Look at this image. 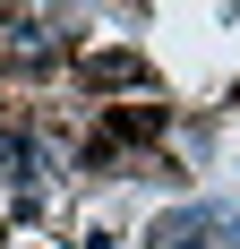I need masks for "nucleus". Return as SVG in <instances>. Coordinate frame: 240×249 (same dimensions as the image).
<instances>
[{
    "label": "nucleus",
    "mask_w": 240,
    "mask_h": 249,
    "mask_svg": "<svg viewBox=\"0 0 240 249\" xmlns=\"http://www.w3.org/2000/svg\"><path fill=\"white\" fill-rule=\"evenodd\" d=\"M86 77H95V86H129L137 60H129V52H103V60H86Z\"/></svg>",
    "instance_id": "nucleus-2"
},
{
    "label": "nucleus",
    "mask_w": 240,
    "mask_h": 249,
    "mask_svg": "<svg viewBox=\"0 0 240 249\" xmlns=\"http://www.w3.org/2000/svg\"><path fill=\"white\" fill-rule=\"evenodd\" d=\"M60 52H69L60 18H43V9H0V60L9 69H51Z\"/></svg>",
    "instance_id": "nucleus-1"
}]
</instances>
